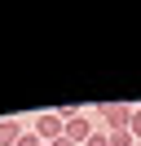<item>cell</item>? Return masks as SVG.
Returning <instances> with one entry per match:
<instances>
[{"label":"cell","instance_id":"cell-1","mask_svg":"<svg viewBox=\"0 0 141 146\" xmlns=\"http://www.w3.org/2000/svg\"><path fill=\"white\" fill-rule=\"evenodd\" d=\"M132 111L137 106H128V102H101V133H115V128H128V119H132Z\"/></svg>","mask_w":141,"mask_h":146},{"label":"cell","instance_id":"cell-2","mask_svg":"<svg viewBox=\"0 0 141 146\" xmlns=\"http://www.w3.org/2000/svg\"><path fill=\"white\" fill-rule=\"evenodd\" d=\"M35 137H40L44 146L57 142V137H66V124H62L57 111H44V115H35Z\"/></svg>","mask_w":141,"mask_h":146},{"label":"cell","instance_id":"cell-3","mask_svg":"<svg viewBox=\"0 0 141 146\" xmlns=\"http://www.w3.org/2000/svg\"><path fill=\"white\" fill-rule=\"evenodd\" d=\"M57 115H62V111H57ZM62 124H66V137H70L75 146H84L88 137L97 133V124H93V119L84 115V111H79V115H62Z\"/></svg>","mask_w":141,"mask_h":146},{"label":"cell","instance_id":"cell-4","mask_svg":"<svg viewBox=\"0 0 141 146\" xmlns=\"http://www.w3.org/2000/svg\"><path fill=\"white\" fill-rule=\"evenodd\" d=\"M22 133H26V128L18 124V119H0V146H18Z\"/></svg>","mask_w":141,"mask_h":146},{"label":"cell","instance_id":"cell-5","mask_svg":"<svg viewBox=\"0 0 141 146\" xmlns=\"http://www.w3.org/2000/svg\"><path fill=\"white\" fill-rule=\"evenodd\" d=\"M110 137V146H137V137L128 133V128H115V133H106Z\"/></svg>","mask_w":141,"mask_h":146},{"label":"cell","instance_id":"cell-6","mask_svg":"<svg viewBox=\"0 0 141 146\" xmlns=\"http://www.w3.org/2000/svg\"><path fill=\"white\" fill-rule=\"evenodd\" d=\"M128 133H132V137H137V142H141V106L132 111V119H128Z\"/></svg>","mask_w":141,"mask_h":146},{"label":"cell","instance_id":"cell-7","mask_svg":"<svg viewBox=\"0 0 141 146\" xmlns=\"http://www.w3.org/2000/svg\"><path fill=\"white\" fill-rule=\"evenodd\" d=\"M84 146H110V137H106V133H101V128H97V133H93V137H88V142H84Z\"/></svg>","mask_w":141,"mask_h":146},{"label":"cell","instance_id":"cell-8","mask_svg":"<svg viewBox=\"0 0 141 146\" xmlns=\"http://www.w3.org/2000/svg\"><path fill=\"white\" fill-rule=\"evenodd\" d=\"M18 146H44V142H40L35 133H22V142H18Z\"/></svg>","mask_w":141,"mask_h":146},{"label":"cell","instance_id":"cell-9","mask_svg":"<svg viewBox=\"0 0 141 146\" xmlns=\"http://www.w3.org/2000/svg\"><path fill=\"white\" fill-rule=\"evenodd\" d=\"M49 146H75V142H70V137H57V142H49Z\"/></svg>","mask_w":141,"mask_h":146}]
</instances>
